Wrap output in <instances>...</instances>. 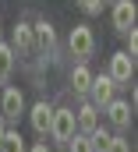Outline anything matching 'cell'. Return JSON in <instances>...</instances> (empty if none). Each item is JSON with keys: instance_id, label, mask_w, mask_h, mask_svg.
<instances>
[{"instance_id": "cell-19", "label": "cell", "mask_w": 138, "mask_h": 152, "mask_svg": "<svg viewBox=\"0 0 138 152\" xmlns=\"http://www.w3.org/2000/svg\"><path fill=\"white\" fill-rule=\"evenodd\" d=\"M124 53H128V57H135V53H138V32H135V28L124 32Z\"/></svg>"}, {"instance_id": "cell-9", "label": "cell", "mask_w": 138, "mask_h": 152, "mask_svg": "<svg viewBox=\"0 0 138 152\" xmlns=\"http://www.w3.org/2000/svg\"><path fill=\"white\" fill-rule=\"evenodd\" d=\"M50 120H53V106H50L46 99H39L32 110H29V124H32V131L39 134V138L50 134Z\"/></svg>"}, {"instance_id": "cell-21", "label": "cell", "mask_w": 138, "mask_h": 152, "mask_svg": "<svg viewBox=\"0 0 138 152\" xmlns=\"http://www.w3.org/2000/svg\"><path fill=\"white\" fill-rule=\"evenodd\" d=\"M4 131H7V127H4V117H0V138H4Z\"/></svg>"}, {"instance_id": "cell-4", "label": "cell", "mask_w": 138, "mask_h": 152, "mask_svg": "<svg viewBox=\"0 0 138 152\" xmlns=\"http://www.w3.org/2000/svg\"><path fill=\"white\" fill-rule=\"evenodd\" d=\"M106 78L120 88V85H131V78H135V57H128L124 50L120 53H113L110 57V71H106Z\"/></svg>"}, {"instance_id": "cell-20", "label": "cell", "mask_w": 138, "mask_h": 152, "mask_svg": "<svg viewBox=\"0 0 138 152\" xmlns=\"http://www.w3.org/2000/svg\"><path fill=\"white\" fill-rule=\"evenodd\" d=\"M25 152H53V149H50V145H46V142H35L32 149H25Z\"/></svg>"}, {"instance_id": "cell-12", "label": "cell", "mask_w": 138, "mask_h": 152, "mask_svg": "<svg viewBox=\"0 0 138 152\" xmlns=\"http://www.w3.org/2000/svg\"><path fill=\"white\" fill-rule=\"evenodd\" d=\"M89 85H92V71H89L85 64H78V67L71 71V88H74V96H89Z\"/></svg>"}, {"instance_id": "cell-22", "label": "cell", "mask_w": 138, "mask_h": 152, "mask_svg": "<svg viewBox=\"0 0 138 152\" xmlns=\"http://www.w3.org/2000/svg\"><path fill=\"white\" fill-rule=\"evenodd\" d=\"M0 42H4V25H0Z\"/></svg>"}, {"instance_id": "cell-14", "label": "cell", "mask_w": 138, "mask_h": 152, "mask_svg": "<svg viewBox=\"0 0 138 152\" xmlns=\"http://www.w3.org/2000/svg\"><path fill=\"white\" fill-rule=\"evenodd\" d=\"M0 152H25V138L18 131H4L0 138Z\"/></svg>"}, {"instance_id": "cell-18", "label": "cell", "mask_w": 138, "mask_h": 152, "mask_svg": "<svg viewBox=\"0 0 138 152\" xmlns=\"http://www.w3.org/2000/svg\"><path fill=\"white\" fill-rule=\"evenodd\" d=\"M78 7L89 14V18H96V14H103V0H78Z\"/></svg>"}, {"instance_id": "cell-11", "label": "cell", "mask_w": 138, "mask_h": 152, "mask_svg": "<svg viewBox=\"0 0 138 152\" xmlns=\"http://www.w3.org/2000/svg\"><path fill=\"white\" fill-rule=\"evenodd\" d=\"M103 110H106L110 124H113L117 131H128V127H131V103H124V99H110Z\"/></svg>"}, {"instance_id": "cell-2", "label": "cell", "mask_w": 138, "mask_h": 152, "mask_svg": "<svg viewBox=\"0 0 138 152\" xmlns=\"http://www.w3.org/2000/svg\"><path fill=\"white\" fill-rule=\"evenodd\" d=\"M74 110L68 106H60V110H53V120H50V138L57 142V145H68L71 138H74Z\"/></svg>"}, {"instance_id": "cell-23", "label": "cell", "mask_w": 138, "mask_h": 152, "mask_svg": "<svg viewBox=\"0 0 138 152\" xmlns=\"http://www.w3.org/2000/svg\"><path fill=\"white\" fill-rule=\"evenodd\" d=\"M0 85H4V81H0Z\"/></svg>"}, {"instance_id": "cell-10", "label": "cell", "mask_w": 138, "mask_h": 152, "mask_svg": "<svg viewBox=\"0 0 138 152\" xmlns=\"http://www.w3.org/2000/svg\"><path fill=\"white\" fill-rule=\"evenodd\" d=\"M74 127H78V134H92V131L99 127V110H96L89 99L74 110Z\"/></svg>"}, {"instance_id": "cell-5", "label": "cell", "mask_w": 138, "mask_h": 152, "mask_svg": "<svg viewBox=\"0 0 138 152\" xmlns=\"http://www.w3.org/2000/svg\"><path fill=\"white\" fill-rule=\"evenodd\" d=\"M21 113H25V96H21V88H18V85L0 88V117H4V120H18Z\"/></svg>"}, {"instance_id": "cell-3", "label": "cell", "mask_w": 138, "mask_h": 152, "mask_svg": "<svg viewBox=\"0 0 138 152\" xmlns=\"http://www.w3.org/2000/svg\"><path fill=\"white\" fill-rule=\"evenodd\" d=\"M32 39H35V53H43L46 60L57 57V32H53V25H50L46 18H39L32 25Z\"/></svg>"}, {"instance_id": "cell-17", "label": "cell", "mask_w": 138, "mask_h": 152, "mask_svg": "<svg viewBox=\"0 0 138 152\" xmlns=\"http://www.w3.org/2000/svg\"><path fill=\"white\" fill-rule=\"evenodd\" d=\"M106 152H131V142H128L124 134H110V145H106Z\"/></svg>"}, {"instance_id": "cell-16", "label": "cell", "mask_w": 138, "mask_h": 152, "mask_svg": "<svg viewBox=\"0 0 138 152\" xmlns=\"http://www.w3.org/2000/svg\"><path fill=\"white\" fill-rule=\"evenodd\" d=\"M64 149L68 152H92V142H89V134H78V131H74V138H71Z\"/></svg>"}, {"instance_id": "cell-1", "label": "cell", "mask_w": 138, "mask_h": 152, "mask_svg": "<svg viewBox=\"0 0 138 152\" xmlns=\"http://www.w3.org/2000/svg\"><path fill=\"white\" fill-rule=\"evenodd\" d=\"M68 50H71V57H78L81 64L96 53V32H92V25H74L71 28V36H68Z\"/></svg>"}, {"instance_id": "cell-15", "label": "cell", "mask_w": 138, "mask_h": 152, "mask_svg": "<svg viewBox=\"0 0 138 152\" xmlns=\"http://www.w3.org/2000/svg\"><path fill=\"white\" fill-rule=\"evenodd\" d=\"M89 142H92V152H106V145H110V131L96 127V131L89 134Z\"/></svg>"}, {"instance_id": "cell-8", "label": "cell", "mask_w": 138, "mask_h": 152, "mask_svg": "<svg viewBox=\"0 0 138 152\" xmlns=\"http://www.w3.org/2000/svg\"><path fill=\"white\" fill-rule=\"evenodd\" d=\"M135 18H138L135 0H113V28H117L120 36L135 28Z\"/></svg>"}, {"instance_id": "cell-7", "label": "cell", "mask_w": 138, "mask_h": 152, "mask_svg": "<svg viewBox=\"0 0 138 152\" xmlns=\"http://www.w3.org/2000/svg\"><path fill=\"white\" fill-rule=\"evenodd\" d=\"M11 50L14 57H35V39H32V25L29 21H18L14 32H11Z\"/></svg>"}, {"instance_id": "cell-6", "label": "cell", "mask_w": 138, "mask_h": 152, "mask_svg": "<svg viewBox=\"0 0 138 152\" xmlns=\"http://www.w3.org/2000/svg\"><path fill=\"white\" fill-rule=\"evenodd\" d=\"M110 99H117V85H113L106 75H92V85H89V103H92L96 110H103Z\"/></svg>"}, {"instance_id": "cell-13", "label": "cell", "mask_w": 138, "mask_h": 152, "mask_svg": "<svg viewBox=\"0 0 138 152\" xmlns=\"http://www.w3.org/2000/svg\"><path fill=\"white\" fill-rule=\"evenodd\" d=\"M14 64H18L14 50H11L7 42H0V81H7V78L14 75Z\"/></svg>"}]
</instances>
